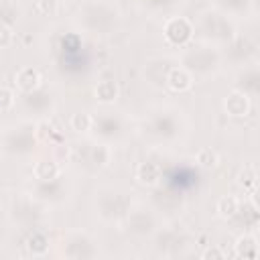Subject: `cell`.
Segmentation results:
<instances>
[{"instance_id":"obj_17","label":"cell","mask_w":260,"mask_h":260,"mask_svg":"<svg viewBox=\"0 0 260 260\" xmlns=\"http://www.w3.org/2000/svg\"><path fill=\"white\" fill-rule=\"evenodd\" d=\"M12 43V28L0 22V49H6Z\"/></svg>"},{"instance_id":"obj_6","label":"cell","mask_w":260,"mask_h":260,"mask_svg":"<svg viewBox=\"0 0 260 260\" xmlns=\"http://www.w3.org/2000/svg\"><path fill=\"white\" fill-rule=\"evenodd\" d=\"M59 173H61V167H59V162L53 160V158L39 160V162H35V167H32L35 179H39V181H43V183L55 181V179L59 177Z\"/></svg>"},{"instance_id":"obj_11","label":"cell","mask_w":260,"mask_h":260,"mask_svg":"<svg viewBox=\"0 0 260 260\" xmlns=\"http://www.w3.org/2000/svg\"><path fill=\"white\" fill-rule=\"evenodd\" d=\"M91 124H93V118L87 114V112H77V114H73L71 116V120H69V126H71V130H75V132H87L89 128H91Z\"/></svg>"},{"instance_id":"obj_3","label":"cell","mask_w":260,"mask_h":260,"mask_svg":"<svg viewBox=\"0 0 260 260\" xmlns=\"http://www.w3.org/2000/svg\"><path fill=\"white\" fill-rule=\"evenodd\" d=\"M41 73L35 69V67H22L16 75H14V85L20 89V91H24V93H30V91H35V89H39V85H41Z\"/></svg>"},{"instance_id":"obj_12","label":"cell","mask_w":260,"mask_h":260,"mask_svg":"<svg viewBox=\"0 0 260 260\" xmlns=\"http://www.w3.org/2000/svg\"><path fill=\"white\" fill-rule=\"evenodd\" d=\"M195 160L199 167L203 169H213L217 165V152L213 148H201L197 154H195Z\"/></svg>"},{"instance_id":"obj_15","label":"cell","mask_w":260,"mask_h":260,"mask_svg":"<svg viewBox=\"0 0 260 260\" xmlns=\"http://www.w3.org/2000/svg\"><path fill=\"white\" fill-rule=\"evenodd\" d=\"M14 106V91L6 85H0V112H8Z\"/></svg>"},{"instance_id":"obj_14","label":"cell","mask_w":260,"mask_h":260,"mask_svg":"<svg viewBox=\"0 0 260 260\" xmlns=\"http://www.w3.org/2000/svg\"><path fill=\"white\" fill-rule=\"evenodd\" d=\"M256 169L254 167H246L240 175H238V183L246 189V191H254V187H256Z\"/></svg>"},{"instance_id":"obj_13","label":"cell","mask_w":260,"mask_h":260,"mask_svg":"<svg viewBox=\"0 0 260 260\" xmlns=\"http://www.w3.org/2000/svg\"><path fill=\"white\" fill-rule=\"evenodd\" d=\"M91 162L93 165H98V167H104V165H108L110 162V156H112V152H110V148L106 146V144H98V146H93L91 148Z\"/></svg>"},{"instance_id":"obj_19","label":"cell","mask_w":260,"mask_h":260,"mask_svg":"<svg viewBox=\"0 0 260 260\" xmlns=\"http://www.w3.org/2000/svg\"><path fill=\"white\" fill-rule=\"evenodd\" d=\"M57 2H69V0H57Z\"/></svg>"},{"instance_id":"obj_18","label":"cell","mask_w":260,"mask_h":260,"mask_svg":"<svg viewBox=\"0 0 260 260\" xmlns=\"http://www.w3.org/2000/svg\"><path fill=\"white\" fill-rule=\"evenodd\" d=\"M221 256H223V254H221L219 250H215V248H213V250L203 252V258H221Z\"/></svg>"},{"instance_id":"obj_4","label":"cell","mask_w":260,"mask_h":260,"mask_svg":"<svg viewBox=\"0 0 260 260\" xmlns=\"http://www.w3.org/2000/svg\"><path fill=\"white\" fill-rule=\"evenodd\" d=\"M167 85L173 89V91H187L191 89L193 85V75L189 73V69L185 67H173L169 73H167Z\"/></svg>"},{"instance_id":"obj_10","label":"cell","mask_w":260,"mask_h":260,"mask_svg":"<svg viewBox=\"0 0 260 260\" xmlns=\"http://www.w3.org/2000/svg\"><path fill=\"white\" fill-rule=\"evenodd\" d=\"M26 248L32 256H45L47 250H49V240L43 232H35L32 236H28L26 240Z\"/></svg>"},{"instance_id":"obj_16","label":"cell","mask_w":260,"mask_h":260,"mask_svg":"<svg viewBox=\"0 0 260 260\" xmlns=\"http://www.w3.org/2000/svg\"><path fill=\"white\" fill-rule=\"evenodd\" d=\"M37 10L45 16H51L57 12V0H37Z\"/></svg>"},{"instance_id":"obj_9","label":"cell","mask_w":260,"mask_h":260,"mask_svg":"<svg viewBox=\"0 0 260 260\" xmlns=\"http://www.w3.org/2000/svg\"><path fill=\"white\" fill-rule=\"evenodd\" d=\"M217 213H219V217H223V219H232L234 215H238V211H240V199L236 197V195H223L219 201H217Z\"/></svg>"},{"instance_id":"obj_5","label":"cell","mask_w":260,"mask_h":260,"mask_svg":"<svg viewBox=\"0 0 260 260\" xmlns=\"http://www.w3.org/2000/svg\"><path fill=\"white\" fill-rule=\"evenodd\" d=\"M136 179H138V183L144 185V187H154V185H158V181H160V167H158L156 162H152V160L140 162V165L136 167Z\"/></svg>"},{"instance_id":"obj_2","label":"cell","mask_w":260,"mask_h":260,"mask_svg":"<svg viewBox=\"0 0 260 260\" xmlns=\"http://www.w3.org/2000/svg\"><path fill=\"white\" fill-rule=\"evenodd\" d=\"M223 108L230 116L234 118H242V116H248L250 112V98L246 91H240V89H234L232 93H228V98L223 100Z\"/></svg>"},{"instance_id":"obj_8","label":"cell","mask_w":260,"mask_h":260,"mask_svg":"<svg viewBox=\"0 0 260 260\" xmlns=\"http://www.w3.org/2000/svg\"><path fill=\"white\" fill-rule=\"evenodd\" d=\"M258 252V242L254 236L244 234L236 240V256L238 258H256Z\"/></svg>"},{"instance_id":"obj_7","label":"cell","mask_w":260,"mask_h":260,"mask_svg":"<svg viewBox=\"0 0 260 260\" xmlns=\"http://www.w3.org/2000/svg\"><path fill=\"white\" fill-rule=\"evenodd\" d=\"M118 91H120L118 89V83L112 81V79H104V81H100L95 85V98L102 104H114L116 98H118Z\"/></svg>"},{"instance_id":"obj_1","label":"cell","mask_w":260,"mask_h":260,"mask_svg":"<svg viewBox=\"0 0 260 260\" xmlns=\"http://www.w3.org/2000/svg\"><path fill=\"white\" fill-rule=\"evenodd\" d=\"M165 39L169 45L183 47L193 39V24L183 16H173L165 22Z\"/></svg>"}]
</instances>
